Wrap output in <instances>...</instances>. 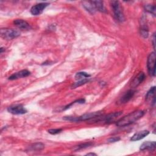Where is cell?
Returning <instances> with one entry per match:
<instances>
[{
	"mask_svg": "<svg viewBox=\"0 0 156 156\" xmlns=\"http://www.w3.org/2000/svg\"><path fill=\"white\" fill-rule=\"evenodd\" d=\"M144 112L143 110H136L134 111L129 115L124 116L123 118H121L119 119L117 122L116 126L119 127H124L126 126H129L139 119H140L144 115Z\"/></svg>",
	"mask_w": 156,
	"mask_h": 156,
	"instance_id": "cell-1",
	"label": "cell"
},
{
	"mask_svg": "<svg viewBox=\"0 0 156 156\" xmlns=\"http://www.w3.org/2000/svg\"><path fill=\"white\" fill-rule=\"evenodd\" d=\"M93 144L92 143H83V144H79L76 146H75L73 149V151H79L80 149H85V148H87L90 146H91V145Z\"/></svg>",
	"mask_w": 156,
	"mask_h": 156,
	"instance_id": "cell-20",
	"label": "cell"
},
{
	"mask_svg": "<svg viewBox=\"0 0 156 156\" xmlns=\"http://www.w3.org/2000/svg\"><path fill=\"white\" fill-rule=\"evenodd\" d=\"M83 6L84 7V8L88 11L90 13H94L96 11V9L94 8V5L92 4V3L91 2V1L89 2H83Z\"/></svg>",
	"mask_w": 156,
	"mask_h": 156,
	"instance_id": "cell-17",
	"label": "cell"
},
{
	"mask_svg": "<svg viewBox=\"0 0 156 156\" xmlns=\"http://www.w3.org/2000/svg\"><path fill=\"white\" fill-rule=\"evenodd\" d=\"M135 93V91L133 90H128L120 99V103L121 104H124L127 102L129 101H130L132 97L133 96L134 94Z\"/></svg>",
	"mask_w": 156,
	"mask_h": 156,
	"instance_id": "cell-13",
	"label": "cell"
},
{
	"mask_svg": "<svg viewBox=\"0 0 156 156\" xmlns=\"http://www.w3.org/2000/svg\"><path fill=\"white\" fill-rule=\"evenodd\" d=\"M89 80H90L89 78L85 79H82V80H80L79 81H78V82L74 83V84H73V85H72L71 87H72V88H77V87H80V86H81V85H83V84L87 83Z\"/></svg>",
	"mask_w": 156,
	"mask_h": 156,
	"instance_id": "cell-22",
	"label": "cell"
},
{
	"mask_svg": "<svg viewBox=\"0 0 156 156\" xmlns=\"http://www.w3.org/2000/svg\"><path fill=\"white\" fill-rule=\"evenodd\" d=\"M91 2L94 5L96 10H98L102 12H105V9L103 5V2L102 1H91Z\"/></svg>",
	"mask_w": 156,
	"mask_h": 156,
	"instance_id": "cell-15",
	"label": "cell"
},
{
	"mask_svg": "<svg viewBox=\"0 0 156 156\" xmlns=\"http://www.w3.org/2000/svg\"><path fill=\"white\" fill-rule=\"evenodd\" d=\"M13 23L17 27L22 30H30L31 29L30 24L22 19H16L13 21Z\"/></svg>",
	"mask_w": 156,
	"mask_h": 156,
	"instance_id": "cell-10",
	"label": "cell"
},
{
	"mask_svg": "<svg viewBox=\"0 0 156 156\" xmlns=\"http://www.w3.org/2000/svg\"><path fill=\"white\" fill-rule=\"evenodd\" d=\"M155 58L156 55L155 52L150 53L147 57V66L149 74L152 76H155Z\"/></svg>",
	"mask_w": 156,
	"mask_h": 156,
	"instance_id": "cell-5",
	"label": "cell"
},
{
	"mask_svg": "<svg viewBox=\"0 0 156 156\" xmlns=\"http://www.w3.org/2000/svg\"><path fill=\"white\" fill-rule=\"evenodd\" d=\"M49 5L46 2H41L33 5L30 9V13L33 15H38L41 14L44 9Z\"/></svg>",
	"mask_w": 156,
	"mask_h": 156,
	"instance_id": "cell-7",
	"label": "cell"
},
{
	"mask_svg": "<svg viewBox=\"0 0 156 156\" xmlns=\"http://www.w3.org/2000/svg\"><path fill=\"white\" fill-rule=\"evenodd\" d=\"M155 87H152L150 88V90L147 91L146 94V99L147 101H151V104H155Z\"/></svg>",
	"mask_w": 156,
	"mask_h": 156,
	"instance_id": "cell-14",
	"label": "cell"
},
{
	"mask_svg": "<svg viewBox=\"0 0 156 156\" xmlns=\"http://www.w3.org/2000/svg\"><path fill=\"white\" fill-rule=\"evenodd\" d=\"M44 145L42 143H36L31 146H30L29 148L32 151H41L44 149Z\"/></svg>",
	"mask_w": 156,
	"mask_h": 156,
	"instance_id": "cell-19",
	"label": "cell"
},
{
	"mask_svg": "<svg viewBox=\"0 0 156 156\" xmlns=\"http://www.w3.org/2000/svg\"><path fill=\"white\" fill-rule=\"evenodd\" d=\"M119 140H120V138H119V137H116V136H115V137H112V138H109L107 141H108V142H109V143H114V142L118 141H119Z\"/></svg>",
	"mask_w": 156,
	"mask_h": 156,
	"instance_id": "cell-25",
	"label": "cell"
},
{
	"mask_svg": "<svg viewBox=\"0 0 156 156\" xmlns=\"http://www.w3.org/2000/svg\"><path fill=\"white\" fill-rule=\"evenodd\" d=\"M140 32H141V35L144 38H147L148 37V28L146 24L145 21H143V20H142V21H141Z\"/></svg>",
	"mask_w": 156,
	"mask_h": 156,
	"instance_id": "cell-16",
	"label": "cell"
},
{
	"mask_svg": "<svg viewBox=\"0 0 156 156\" xmlns=\"http://www.w3.org/2000/svg\"><path fill=\"white\" fill-rule=\"evenodd\" d=\"M86 155H96V154L94 153H88L86 154Z\"/></svg>",
	"mask_w": 156,
	"mask_h": 156,
	"instance_id": "cell-27",
	"label": "cell"
},
{
	"mask_svg": "<svg viewBox=\"0 0 156 156\" xmlns=\"http://www.w3.org/2000/svg\"><path fill=\"white\" fill-rule=\"evenodd\" d=\"M144 9L147 12L152 14L153 15H155V6L154 5H151V4H147L144 6Z\"/></svg>",
	"mask_w": 156,
	"mask_h": 156,
	"instance_id": "cell-21",
	"label": "cell"
},
{
	"mask_svg": "<svg viewBox=\"0 0 156 156\" xmlns=\"http://www.w3.org/2000/svg\"><path fill=\"white\" fill-rule=\"evenodd\" d=\"M85 99H79V100H76V101H74V102H73L72 103H71V104H69V105H66V106H65V108H63V110H66V109H68V108H69V107L71 106V105H72L73 104H76V103H79V104H83V103H84L85 102Z\"/></svg>",
	"mask_w": 156,
	"mask_h": 156,
	"instance_id": "cell-23",
	"label": "cell"
},
{
	"mask_svg": "<svg viewBox=\"0 0 156 156\" xmlns=\"http://www.w3.org/2000/svg\"><path fill=\"white\" fill-rule=\"evenodd\" d=\"M90 74L85 73V72H79L77 73L75 75V79L76 80H82L85 79L89 78L90 77Z\"/></svg>",
	"mask_w": 156,
	"mask_h": 156,
	"instance_id": "cell-18",
	"label": "cell"
},
{
	"mask_svg": "<svg viewBox=\"0 0 156 156\" xmlns=\"http://www.w3.org/2000/svg\"><path fill=\"white\" fill-rule=\"evenodd\" d=\"M156 143L155 141H146L144 142L140 147L141 151L144 150H149V151H154L155 149Z\"/></svg>",
	"mask_w": 156,
	"mask_h": 156,
	"instance_id": "cell-12",
	"label": "cell"
},
{
	"mask_svg": "<svg viewBox=\"0 0 156 156\" xmlns=\"http://www.w3.org/2000/svg\"><path fill=\"white\" fill-rule=\"evenodd\" d=\"M149 133V132L146 130L139 131L138 132H136L134 135H132V136L130 138V140L132 141H138L140 140L143 139L145 136H146Z\"/></svg>",
	"mask_w": 156,
	"mask_h": 156,
	"instance_id": "cell-11",
	"label": "cell"
},
{
	"mask_svg": "<svg viewBox=\"0 0 156 156\" xmlns=\"http://www.w3.org/2000/svg\"><path fill=\"white\" fill-rule=\"evenodd\" d=\"M155 34H154V35H153V38H152V42H153V46H154V49H155Z\"/></svg>",
	"mask_w": 156,
	"mask_h": 156,
	"instance_id": "cell-26",
	"label": "cell"
},
{
	"mask_svg": "<svg viewBox=\"0 0 156 156\" xmlns=\"http://www.w3.org/2000/svg\"><path fill=\"white\" fill-rule=\"evenodd\" d=\"M102 114L101 112H91V113H85L81 116H64L63 118V119L73 121V122H78V121H86V120H90Z\"/></svg>",
	"mask_w": 156,
	"mask_h": 156,
	"instance_id": "cell-2",
	"label": "cell"
},
{
	"mask_svg": "<svg viewBox=\"0 0 156 156\" xmlns=\"http://www.w3.org/2000/svg\"><path fill=\"white\" fill-rule=\"evenodd\" d=\"M20 35V32L15 29L4 28L1 29V36L7 40H12Z\"/></svg>",
	"mask_w": 156,
	"mask_h": 156,
	"instance_id": "cell-4",
	"label": "cell"
},
{
	"mask_svg": "<svg viewBox=\"0 0 156 156\" xmlns=\"http://www.w3.org/2000/svg\"><path fill=\"white\" fill-rule=\"evenodd\" d=\"M7 111L13 115H23L27 113L26 109L20 104L13 105L7 108Z\"/></svg>",
	"mask_w": 156,
	"mask_h": 156,
	"instance_id": "cell-6",
	"label": "cell"
},
{
	"mask_svg": "<svg viewBox=\"0 0 156 156\" xmlns=\"http://www.w3.org/2000/svg\"><path fill=\"white\" fill-rule=\"evenodd\" d=\"M30 74V73L29 71H28L27 69H23V70H21V71H20L18 72H16V73L13 74L12 75H11L9 77V79L11 80H16V79H20V78H22V77H27V76H29Z\"/></svg>",
	"mask_w": 156,
	"mask_h": 156,
	"instance_id": "cell-9",
	"label": "cell"
},
{
	"mask_svg": "<svg viewBox=\"0 0 156 156\" xmlns=\"http://www.w3.org/2000/svg\"><path fill=\"white\" fill-rule=\"evenodd\" d=\"M145 78V75L143 72H140L133 79L132 82H131L130 87L132 88H136L138 85L142 83V82L144 80Z\"/></svg>",
	"mask_w": 156,
	"mask_h": 156,
	"instance_id": "cell-8",
	"label": "cell"
},
{
	"mask_svg": "<svg viewBox=\"0 0 156 156\" xmlns=\"http://www.w3.org/2000/svg\"><path fill=\"white\" fill-rule=\"evenodd\" d=\"M62 130V129H49L48 130V132L52 135H55L60 133Z\"/></svg>",
	"mask_w": 156,
	"mask_h": 156,
	"instance_id": "cell-24",
	"label": "cell"
},
{
	"mask_svg": "<svg viewBox=\"0 0 156 156\" xmlns=\"http://www.w3.org/2000/svg\"><path fill=\"white\" fill-rule=\"evenodd\" d=\"M111 6L114 13V15L116 19L119 21L122 22L124 21V16L122 10V9L120 6L119 2L118 1H111Z\"/></svg>",
	"mask_w": 156,
	"mask_h": 156,
	"instance_id": "cell-3",
	"label": "cell"
}]
</instances>
